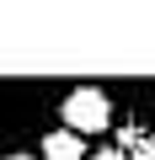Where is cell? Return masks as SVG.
<instances>
[{
  "label": "cell",
  "mask_w": 155,
  "mask_h": 160,
  "mask_svg": "<svg viewBox=\"0 0 155 160\" xmlns=\"http://www.w3.org/2000/svg\"><path fill=\"white\" fill-rule=\"evenodd\" d=\"M59 128H70L75 139L107 133V128H112V96H107L102 86H75V91H64V102H59Z\"/></svg>",
  "instance_id": "cell-1"
},
{
  "label": "cell",
  "mask_w": 155,
  "mask_h": 160,
  "mask_svg": "<svg viewBox=\"0 0 155 160\" xmlns=\"http://www.w3.org/2000/svg\"><path fill=\"white\" fill-rule=\"evenodd\" d=\"M6 160H43V155H6Z\"/></svg>",
  "instance_id": "cell-4"
},
{
  "label": "cell",
  "mask_w": 155,
  "mask_h": 160,
  "mask_svg": "<svg viewBox=\"0 0 155 160\" xmlns=\"http://www.w3.org/2000/svg\"><path fill=\"white\" fill-rule=\"evenodd\" d=\"M86 160H128L123 149H96V155H86Z\"/></svg>",
  "instance_id": "cell-3"
},
{
  "label": "cell",
  "mask_w": 155,
  "mask_h": 160,
  "mask_svg": "<svg viewBox=\"0 0 155 160\" xmlns=\"http://www.w3.org/2000/svg\"><path fill=\"white\" fill-rule=\"evenodd\" d=\"M43 160H86V139H75L70 128H48L43 133Z\"/></svg>",
  "instance_id": "cell-2"
}]
</instances>
